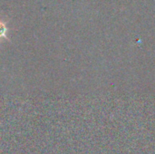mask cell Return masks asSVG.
I'll return each mask as SVG.
<instances>
[{"label":"cell","mask_w":155,"mask_h":154,"mask_svg":"<svg viewBox=\"0 0 155 154\" xmlns=\"http://www.w3.org/2000/svg\"><path fill=\"white\" fill-rule=\"evenodd\" d=\"M7 30H8V28H7L5 23L0 18V41H1V39H3V38L9 41L8 37H7V35H6Z\"/></svg>","instance_id":"cell-1"}]
</instances>
